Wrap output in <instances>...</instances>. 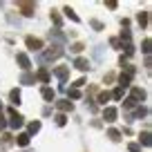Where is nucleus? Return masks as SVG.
Instances as JSON below:
<instances>
[{
    "label": "nucleus",
    "mask_w": 152,
    "mask_h": 152,
    "mask_svg": "<svg viewBox=\"0 0 152 152\" xmlns=\"http://www.w3.org/2000/svg\"><path fill=\"white\" fill-rule=\"evenodd\" d=\"M143 52L150 54V38H145V40H143Z\"/></svg>",
    "instance_id": "c756f323"
},
{
    "label": "nucleus",
    "mask_w": 152,
    "mask_h": 152,
    "mask_svg": "<svg viewBox=\"0 0 152 152\" xmlns=\"http://www.w3.org/2000/svg\"><path fill=\"white\" fill-rule=\"evenodd\" d=\"M5 125H7V123H5V119H2V116H0V130L5 128Z\"/></svg>",
    "instance_id": "e433bc0d"
},
{
    "label": "nucleus",
    "mask_w": 152,
    "mask_h": 152,
    "mask_svg": "<svg viewBox=\"0 0 152 152\" xmlns=\"http://www.w3.org/2000/svg\"><path fill=\"white\" fill-rule=\"evenodd\" d=\"M7 114H9V125H11V128H23V125H25V116L18 114L14 107L7 110Z\"/></svg>",
    "instance_id": "f257e3e1"
},
{
    "label": "nucleus",
    "mask_w": 152,
    "mask_h": 152,
    "mask_svg": "<svg viewBox=\"0 0 152 152\" xmlns=\"http://www.w3.org/2000/svg\"><path fill=\"white\" fill-rule=\"evenodd\" d=\"M36 81V76H31V74H27V72H25L23 76H20V83H25V85H31V83Z\"/></svg>",
    "instance_id": "a211bd4d"
},
{
    "label": "nucleus",
    "mask_w": 152,
    "mask_h": 152,
    "mask_svg": "<svg viewBox=\"0 0 152 152\" xmlns=\"http://www.w3.org/2000/svg\"><path fill=\"white\" fill-rule=\"evenodd\" d=\"M61 56H63V47L61 45H52V49H47V52L43 54L45 61H56V58H61Z\"/></svg>",
    "instance_id": "f03ea898"
},
{
    "label": "nucleus",
    "mask_w": 152,
    "mask_h": 152,
    "mask_svg": "<svg viewBox=\"0 0 152 152\" xmlns=\"http://www.w3.org/2000/svg\"><path fill=\"white\" fill-rule=\"evenodd\" d=\"M65 123H67V116H65V114H56V125H61V128H63Z\"/></svg>",
    "instance_id": "5701e85b"
},
{
    "label": "nucleus",
    "mask_w": 152,
    "mask_h": 152,
    "mask_svg": "<svg viewBox=\"0 0 152 152\" xmlns=\"http://www.w3.org/2000/svg\"><path fill=\"white\" fill-rule=\"evenodd\" d=\"M56 107L61 110V114H63V112H72V103H69V101H58Z\"/></svg>",
    "instance_id": "4468645a"
},
{
    "label": "nucleus",
    "mask_w": 152,
    "mask_h": 152,
    "mask_svg": "<svg viewBox=\"0 0 152 152\" xmlns=\"http://www.w3.org/2000/svg\"><path fill=\"white\" fill-rule=\"evenodd\" d=\"M54 74H56L61 81H65L67 76H69V67H65V65H63V67H56V69H54Z\"/></svg>",
    "instance_id": "6e6552de"
},
{
    "label": "nucleus",
    "mask_w": 152,
    "mask_h": 152,
    "mask_svg": "<svg viewBox=\"0 0 152 152\" xmlns=\"http://www.w3.org/2000/svg\"><path fill=\"white\" fill-rule=\"evenodd\" d=\"M92 27H94V29H103V23H99V20H92Z\"/></svg>",
    "instance_id": "72a5a7b5"
},
{
    "label": "nucleus",
    "mask_w": 152,
    "mask_h": 152,
    "mask_svg": "<svg viewBox=\"0 0 152 152\" xmlns=\"http://www.w3.org/2000/svg\"><path fill=\"white\" fill-rule=\"evenodd\" d=\"M110 43H112V45H114V47H116V49H121V47H123V43H121L119 38H112V40H110Z\"/></svg>",
    "instance_id": "c85d7f7f"
},
{
    "label": "nucleus",
    "mask_w": 152,
    "mask_h": 152,
    "mask_svg": "<svg viewBox=\"0 0 152 152\" xmlns=\"http://www.w3.org/2000/svg\"><path fill=\"white\" fill-rule=\"evenodd\" d=\"M107 137L112 139V141H121V132H119V130H114V128L107 132Z\"/></svg>",
    "instance_id": "6ab92c4d"
},
{
    "label": "nucleus",
    "mask_w": 152,
    "mask_h": 152,
    "mask_svg": "<svg viewBox=\"0 0 152 152\" xmlns=\"http://www.w3.org/2000/svg\"><path fill=\"white\" fill-rule=\"evenodd\" d=\"M130 99H132L134 103H139V101L145 99V92H143L141 87H132V92H130Z\"/></svg>",
    "instance_id": "423d86ee"
},
{
    "label": "nucleus",
    "mask_w": 152,
    "mask_h": 152,
    "mask_svg": "<svg viewBox=\"0 0 152 152\" xmlns=\"http://www.w3.org/2000/svg\"><path fill=\"white\" fill-rule=\"evenodd\" d=\"M36 78H38V81H43V83H47V81H49V72L45 69V67H40V69H38V74H36Z\"/></svg>",
    "instance_id": "dca6fc26"
},
{
    "label": "nucleus",
    "mask_w": 152,
    "mask_h": 152,
    "mask_svg": "<svg viewBox=\"0 0 152 152\" xmlns=\"http://www.w3.org/2000/svg\"><path fill=\"white\" fill-rule=\"evenodd\" d=\"M134 105H137V103H134V101H132V99H125V103H123V107H128V110H132V107H134Z\"/></svg>",
    "instance_id": "cd10ccee"
},
{
    "label": "nucleus",
    "mask_w": 152,
    "mask_h": 152,
    "mask_svg": "<svg viewBox=\"0 0 152 152\" xmlns=\"http://www.w3.org/2000/svg\"><path fill=\"white\" fill-rule=\"evenodd\" d=\"M74 65L78 67L81 72H87V69H90V61H87V58H76V61H74Z\"/></svg>",
    "instance_id": "1a4fd4ad"
},
{
    "label": "nucleus",
    "mask_w": 152,
    "mask_h": 152,
    "mask_svg": "<svg viewBox=\"0 0 152 152\" xmlns=\"http://www.w3.org/2000/svg\"><path fill=\"white\" fill-rule=\"evenodd\" d=\"M78 96H81L78 90H69V99H78Z\"/></svg>",
    "instance_id": "473e14b6"
},
{
    "label": "nucleus",
    "mask_w": 152,
    "mask_h": 152,
    "mask_svg": "<svg viewBox=\"0 0 152 152\" xmlns=\"http://www.w3.org/2000/svg\"><path fill=\"white\" fill-rule=\"evenodd\" d=\"M0 107H2V105H0Z\"/></svg>",
    "instance_id": "4c0bfd02"
},
{
    "label": "nucleus",
    "mask_w": 152,
    "mask_h": 152,
    "mask_svg": "<svg viewBox=\"0 0 152 152\" xmlns=\"http://www.w3.org/2000/svg\"><path fill=\"white\" fill-rule=\"evenodd\" d=\"M121 38H125V43H130V38H132V36H130L128 29H123V31H121Z\"/></svg>",
    "instance_id": "7c9ffc66"
},
{
    "label": "nucleus",
    "mask_w": 152,
    "mask_h": 152,
    "mask_svg": "<svg viewBox=\"0 0 152 152\" xmlns=\"http://www.w3.org/2000/svg\"><path fill=\"white\" fill-rule=\"evenodd\" d=\"M25 45H27L31 52H40V49H43V40H40V38H34V36L25 38Z\"/></svg>",
    "instance_id": "7ed1b4c3"
},
{
    "label": "nucleus",
    "mask_w": 152,
    "mask_h": 152,
    "mask_svg": "<svg viewBox=\"0 0 152 152\" xmlns=\"http://www.w3.org/2000/svg\"><path fill=\"white\" fill-rule=\"evenodd\" d=\"M83 47H85V45H83V43H74V45H72V49H74V52H81Z\"/></svg>",
    "instance_id": "2f4dec72"
},
{
    "label": "nucleus",
    "mask_w": 152,
    "mask_h": 152,
    "mask_svg": "<svg viewBox=\"0 0 152 152\" xmlns=\"http://www.w3.org/2000/svg\"><path fill=\"white\" fill-rule=\"evenodd\" d=\"M16 61H18V65L23 67V69H29V65H31V63H29V56H27V54H18V56H16Z\"/></svg>",
    "instance_id": "0eeeda50"
},
{
    "label": "nucleus",
    "mask_w": 152,
    "mask_h": 152,
    "mask_svg": "<svg viewBox=\"0 0 152 152\" xmlns=\"http://www.w3.org/2000/svg\"><path fill=\"white\" fill-rule=\"evenodd\" d=\"M103 119L107 121V123H114V121H116V107H105L103 110Z\"/></svg>",
    "instance_id": "39448f33"
},
{
    "label": "nucleus",
    "mask_w": 152,
    "mask_h": 152,
    "mask_svg": "<svg viewBox=\"0 0 152 152\" xmlns=\"http://www.w3.org/2000/svg\"><path fill=\"white\" fill-rule=\"evenodd\" d=\"M145 114H148V110H145V107H139L137 112H134V116H137V119H141V116H145Z\"/></svg>",
    "instance_id": "a878e982"
},
{
    "label": "nucleus",
    "mask_w": 152,
    "mask_h": 152,
    "mask_svg": "<svg viewBox=\"0 0 152 152\" xmlns=\"http://www.w3.org/2000/svg\"><path fill=\"white\" fill-rule=\"evenodd\" d=\"M52 20H54V25H56V27H61V23H63V20H61V16H58L56 11H52Z\"/></svg>",
    "instance_id": "393cba45"
},
{
    "label": "nucleus",
    "mask_w": 152,
    "mask_h": 152,
    "mask_svg": "<svg viewBox=\"0 0 152 152\" xmlns=\"http://www.w3.org/2000/svg\"><path fill=\"white\" fill-rule=\"evenodd\" d=\"M9 99H11V103L14 105H20L23 101H20V90H11L9 92Z\"/></svg>",
    "instance_id": "2eb2a0df"
},
{
    "label": "nucleus",
    "mask_w": 152,
    "mask_h": 152,
    "mask_svg": "<svg viewBox=\"0 0 152 152\" xmlns=\"http://www.w3.org/2000/svg\"><path fill=\"white\" fill-rule=\"evenodd\" d=\"M110 96H112L114 101H121V99H123V90H121V87H116V90H114Z\"/></svg>",
    "instance_id": "4be33fe9"
},
{
    "label": "nucleus",
    "mask_w": 152,
    "mask_h": 152,
    "mask_svg": "<svg viewBox=\"0 0 152 152\" xmlns=\"http://www.w3.org/2000/svg\"><path fill=\"white\" fill-rule=\"evenodd\" d=\"M141 143H143V145H150V143H152L150 132H143V134H141Z\"/></svg>",
    "instance_id": "b1692460"
},
{
    "label": "nucleus",
    "mask_w": 152,
    "mask_h": 152,
    "mask_svg": "<svg viewBox=\"0 0 152 152\" xmlns=\"http://www.w3.org/2000/svg\"><path fill=\"white\" fill-rule=\"evenodd\" d=\"M110 99H112V96H110V92H101V94H99V103H101V105H105Z\"/></svg>",
    "instance_id": "aec40b11"
},
{
    "label": "nucleus",
    "mask_w": 152,
    "mask_h": 152,
    "mask_svg": "<svg viewBox=\"0 0 152 152\" xmlns=\"http://www.w3.org/2000/svg\"><path fill=\"white\" fill-rule=\"evenodd\" d=\"M128 150H130V152H141V145H139V143H130Z\"/></svg>",
    "instance_id": "bb28decb"
},
{
    "label": "nucleus",
    "mask_w": 152,
    "mask_h": 152,
    "mask_svg": "<svg viewBox=\"0 0 152 152\" xmlns=\"http://www.w3.org/2000/svg\"><path fill=\"white\" fill-rule=\"evenodd\" d=\"M130 81H132V76H128V74H121V76H119V87H121V90L130 87Z\"/></svg>",
    "instance_id": "9b49d317"
},
{
    "label": "nucleus",
    "mask_w": 152,
    "mask_h": 152,
    "mask_svg": "<svg viewBox=\"0 0 152 152\" xmlns=\"http://www.w3.org/2000/svg\"><path fill=\"white\" fill-rule=\"evenodd\" d=\"M105 5H107L110 9H116V2H114V0H107V2H105Z\"/></svg>",
    "instance_id": "c9c22d12"
},
{
    "label": "nucleus",
    "mask_w": 152,
    "mask_h": 152,
    "mask_svg": "<svg viewBox=\"0 0 152 152\" xmlns=\"http://www.w3.org/2000/svg\"><path fill=\"white\" fill-rule=\"evenodd\" d=\"M139 25H141V27H148V11H141V14H139Z\"/></svg>",
    "instance_id": "412c9836"
},
{
    "label": "nucleus",
    "mask_w": 152,
    "mask_h": 152,
    "mask_svg": "<svg viewBox=\"0 0 152 152\" xmlns=\"http://www.w3.org/2000/svg\"><path fill=\"white\" fill-rule=\"evenodd\" d=\"M65 16L69 20H74V23H81V18H78V16H76V11L72 9V7H65Z\"/></svg>",
    "instance_id": "f3484780"
},
{
    "label": "nucleus",
    "mask_w": 152,
    "mask_h": 152,
    "mask_svg": "<svg viewBox=\"0 0 152 152\" xmlns=\"http://www.w3.org/2000/svg\"><path fill=\"white\" fill-rule=\"evenodd\" d=\"M16 143H18L20 148H27V145H29V134H27V132H20L18 139H16Z\"/></svg>",
    "instance_id": "9d476101"
},
{
    "label": "nucleus",
    "mask_w": 152,
    "mask_h": 152,
    "mask_svg": "<svg viewBox=\"0 0 152 152\" xmlns=\"http://www.w3.org/2000/svg\"><path fill=\"white\" fill-rule=\"evenodd\" d=\"M81 85H85V78H78V81L74 83V90H76V87H81Z\"/></svg>",
    "instance_id": "f704fd0d"
},
{
    "label": "nucleus",
    "mask_w": 152,
    "mask_h": 152,
    "mask_svg": "<svg viewBox=\"0 0 152 152\" xmlns=\"http://www.w3.org/2000/svg\"><path fill=\"white\" fill-rule=\"evenodd\" d=\"M38 130H40V121H31V123L27 125V134L31 137V134H36Z\"/></svg>",
    "instance_id": "ddd939ff"
},
{
    "label": "nucleus",
    "mask_w": 152,
    "mask_h": 152,
    "mask_svg": "<svg viewBox=\"0 0 152 152\" xmlns=\"http://www.w3.org/2000/svg\"><path fill=\"white\" fill-rule=\"evenodd\" d=\"M18 9L23 11V16H34L36 5H34V2H27V0H20V2H18Z\"/></svg>",
    "instance_id": "20e7f679"
},
{
    "label": "nucleus",
    "mask_w": 152,
    "mask_h": 152,
    "mask_svg": "<svg viewBox=\"0 0 152 152\" xmlns=\"http://www.w3.org/2000/svg\"><path fill=\"white\" fill-rule=\"evenodd\" d=\"M40 94H43L45 101H54V99H56V92H54L52 87H43V92H40Z\"/></svg>",
    "instance_id": "f8f14e48"
}]
</instances>
